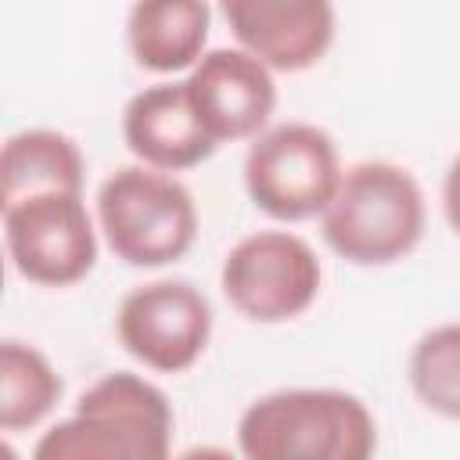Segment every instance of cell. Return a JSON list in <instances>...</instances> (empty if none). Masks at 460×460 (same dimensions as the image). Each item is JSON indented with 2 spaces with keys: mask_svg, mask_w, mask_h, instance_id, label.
Segmentation results:
<instances>
[{
  "mask_svg": "<svg viewBox=\"0 0 460 460\" xmlns=\"http://www.w3.org/2000/svg\"><path fill=\"white\" fill-rule=\"evenodd\" d=\"M32 460H172V406L140 374H104L36 438Z\"/></svg>",
  "mask_w": 460,
  "mask_h": 460,
  "instance_id": "6da1fadb",
  "label": "cell"
},
{
  "mask_svg": "<svg viewBox=\"0 0 460 460\" xmlns=\"http://www.w3.org/2000/svg\"><path fill=\"white\" fill-rule=\"evenodd\" d=\"M244 460H374L377 424L338 388H288L255 399L237 420Z\"/></svg>",
  "mask_w": 460,
  "mask_h": 460,
  "instance_id": "7a4b0ae2",
  "label": "cell"
},
{
  "mask_svg": "<svg viewBox=\"0 0 460 460\" xmlns=\"http://www.w3.org/2000/svg\"><path fill=\"white\" fill-rule=\"evenodd\" d=\"M323 241L352 266H388L424 237V194L392 162H356L320 216Z\"/></svg>",
  "mask_w": 460,
  "mask_h": 460,
  "instance_id": "3957f363",
  "label": "cell"
},
{
  "mask_svg": "<svg viewBox=\"0 0 460 460\" xmlns=\"http://www.w3.org/2000/svg\"><path fill=\"white\" fill-rule=\"evenodd\" d=\"M97 223L115 259L155 270L190 252L198 237V205L176 176L147 165H122L97 190Z\"/></svg>",
  "mask_w": 460,
  "mask_h": 460,
  "instance_id": "277c9868",
  "label": "cell"
},
{
  "mask_svg": "<svg viewBox=\"0 0 460 460\" xmlns=\"http://www.w3.org/2000/svg\"><path fill=\"white\" fill-rule=\"evenodd\" d=\"M341 176L331 133L313 122H280L259 133L244 155V187L252 205L280 223L323 216Z\"/></svg>",
  "mask_w": 460,
  "mask_h": 460,
  "instance_id": "5b68a950",
  "label": "cell"
},
{
  "mask_svg": "<svg viewBox=\"0 0 460 460\" xmlns=\"http://www.w3.org/2000/svg\"><path fill=\"white\" fill-rule=\"evenodd\" d=\"M316 252L288 230H259L241 237L219 270L226 302L252 323H284L302 316L320 295Z\"/></svg>",
  "mask_w": 460,
  "mask_h": 460,
  "instance_id": "8992f818",
  "label": "cell"
},
{
  "mask_svg": "<svg viewBox=\"0 0 460 460\" xmlns=\"http://www.w3.org/2000/svg\"><path fill=\"white\" fill-rule=\"evenodd\" d=\"M4 244L29 284L68 288L97 262V230L83 194L54 190L4 205Z\"/></svg>",
  "mask_w": 460,
  "mask_h": 460,
  "instance_id": "52a82bcc",
  "label": "cell"
},
{
  "mask_svg": "<svg viewBox=\"0 0 460 460\" xmlns=\"http://www.w3.org/2000/svg\"><path fill=\"white\" fill-rule=\"evenodd\" d=\"M115 334L119 345L147 370L183 374L208 349L212 309L187 280H151L119 302Z\"/></svg>",
  "mask_w": 460,
  "mask_h": 460,
  "instance_id": "ba28073f",
  "label": "cell"
},
{
  "mask_svg": "<svg viewBox=\"0 0 460 460\" xmlns=\"http://www.w3.org/2000/svg\"><path fill=\"white\" fill-rule=\"evenodd\" d=\"M183 86L201 126L216 144L255 140L259 133H266V122L277 108L273 72L241 47L205 50V58L183 79Z\"/></svg>",
  "mask_w": 460,
  "mask_h": 460,
  "instance_id": "9c48e42d",
  "label": "cell"
},
{
  "mask_svg": "<svg viewBox=\"0 0 460 460\" xmlns=\"http://www.w3.org/2000/svg\"><path fill=\"white\" fill-rule=\"evenodd\" d=\"M223 18L270 72H305L334 43V7L323 0H226Z\"/></svg>",
  "mask_w": 460,
  "mask_h": 460,
  "instance_id": "30bf717a",
  "label": "cell"
},
{
  "mask_svg": "<svg viewBox=\"0 0 460 460\" xmlns=\"http://www.w3.org/2000/svg\"><path fill=\"white\" fill-rule=\"evenodd\" d=\"M122 140L155 172H183L216 155V140L201 126L183 83H155L129 97L122 111Z\"/></svg>",
  "mask_w": 460,
  "mask_h": 460,
  "instance_id": "8fae6325",
  "label": "cell"
},
{
  "mask_svg": "<svg viewBox=\"0 0 460 460\" xmlns=\"http://www.w3.org/2000/svg\"><path fill=\"white\" fill-rule=\"evenodd\" d=\"M212 7L201 0H151L133 4L126 18L129 54L140 68L169 75L194 68L205 58Z\"/></svg>",
  "mask_w": 460,
  "mask_h": 460,
  "instance_id": "7c38bea8",
  "label": "cell"
},
{
  "mask_svg": "<svg viewBox=\"0 0 460 460\" xmlns=\"http://www.w3.org/2000/svg\"><path fill=\"white\" fill-rule=\"evenodd\" d=\"M83 194V155L58 129H22L0 155V208L36 194Z\"/></svg>",
  "mask_w": 460,
  "mask_h": 460,
  "instance_id": "4fadbf2b",
  "label": "cell"
},
{
  "mask_svg": "<svg viewBox=\"0 0 460 460\" xmlns=\"http://www.w3.org/2000/svg\"><path fill=\"white\" fill-rule=\"evenodd\" d=\"M61 399V377L32 345L7 338L0 345V428L22 431L40 424Z\"/></svg>",
  "mask_w": 460,
  "mask_h": 460,
  "instance_id": "5bb4252c",
  "label": "cell"
},
{
  "mask_svg": "<svg viewBox=\"0 0 460 460\" xmlns=\"http://www.w3.org/2000/svg\"><path fill=\"white\" fill-rule=\"evenodd\" d=\"M406 377L431 413L460 420V323H442L420 334L410 352Z\"/></svg>",
  "mask_w": 460,
  "mask_h": 460,
  "instance_id": "9a60e30c",
  "label": "cell"
},
{
  "mask_svg": "<svg viewBox=\"0 0 460 460\" xmlns=\"http://www.w3.org/2000/svg\"><path fill=\"white\" fill-rule=\"evenodd\" d=\"M442 208H446L449 226H453L456 237H460V155L453 158V165H449V172H446V180H442Z\"/></svg>",
  "mask_w": 460,
  "mask_h": 460,
  "instance_id": "2e32d148",
  "label": "cell"
},
{
  "mask_svg": "<svg viewBox=\"0 0 460 460\" xmlns=\"http://www.w3.org/2000/svg\"><path fill=\"white\" fill-rule=\"evenodd\" d=\"M180 460H237V456L226 453V449H219V446H194V449H187Z\"/></svg>",
  "mask_w": 460,
  "mask_h": 460,
  "instance_id": "e0dca14e",
  "label": "cell"
},
{
  "mask_svg": "<svg viewBox=\"0 0 460 460\" xmlns=\"http://www.w3.org/2000/svg\"><path fill=\"white\" fill-rule=\"evenodd\" d=\"M0 456H4V460H18V453H14V449H11V446H7V442H4V446H0Z\"/></svg>",
  "mask_w": 460,
  "mask_h": 460,
  "instance_id": "ac0fdd59",
  "label": "cell"
}]
</instances>
